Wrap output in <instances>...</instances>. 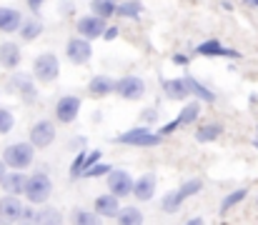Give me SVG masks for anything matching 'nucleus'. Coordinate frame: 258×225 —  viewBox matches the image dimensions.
Returning a JSON list of instances; mask_svg holds the SVG:
<instances>
[{
  "label": "nucleus",
  "mask_w": 258,
  "mask_h": 225,
  "mask_svg": "<svg viewBox=\"0 0 258 225\" xmlns=\"http://www.w3.org/2000/svg\"><path fill=\"white\" fill-rule=\"evenodd\" d=\"M161 140H163V135L161 133H153L146 125L131 128V130H125V133H120L115 138L118 145H133V148H156V145H161Z\"/></svg>",
  "instance_id": "1"
},
{
  "label": "nucleus",
  "mask_w": 258,
  "mask_h": 225,
  "mask_svg": "<svg viewBox=\"0 0 258 225\" xmlns=\"http://www.w3.org/2000/svg\"><path fill=\"white\" fill-rule=\"evenodd\" d=\"M53 193V180L45 175V173H33L28 180H25V198L30 205H43Z\"/></svg>",
  "instance_id": "2"
},
{
  "label": "nucleus",
  "mask_w": 258,
  "mask_h": 225,
  "mask_svg": "<svg viewBox=\"0 0 258 225\" xmlns=\"http://www.w3.org/2000/svg\"><path fill=\"white\" fill-rule=\"evenodd\" d=\"M201 188H203V180H198V178H193V180H185L178 190H173L168 193L166 198H163V203H161V208H163V213H175L188 198H193L196 193H201Z\"/></svg>",
  "instance_id": "3"
},
{
  "label": "nucleus",
  "mask_w": 258,
  "mask_h": 225,
  "mask_svg": "<svg viewBox=\"0 0 258 225\" xmlns=\"http://www.w3.org/2000/svg\"><path fill=\"white\" fill-rule=\"evenodd\" d=\"M60 75V60L55 53H40L33 60V78L40 83H53Z\"/></svg>",
  "instance_id": "4"
},
{
  "label": "nucleus",
  "mask_w": 258,
  "mask_h": 225,
  "mask_svg": "<svg viewBox=\"0 0 258 225\" xmlns=\"http://www.w3.org/2000/svg\"><path fill=\"white\" fill-rule=\"evenodd\" d=\"M33 155H35V148H33L30 140H28V143H13V145H8L3 160H5V165L13 168V170H25V168L33 163Z\"/></svg>",
  "instance_id": "5"
},
{
  "label": "nucleus",
  "mask_w": 258,
  "mask_h": 225,
  "mask_svg": "<svg viewBox=\"0 0 258 225\" xmlns=\"http://www.w3.org/2000/svg\"><path fill=\"white\" fill-rule=\"evenodd\" d=\"M113 93L123 100H141L146 95V80L138 75H123L120 80H115Z\"/></svg>",
  "instance_id": "6"
},
{
  "label": "nucleus",
  "mask_w": 258,
  "mask_h": 225,
  "mask_svg": "<svg viewBox=\"0 0 258 225\" xmlns=\"http://www.w3.org/2000/svg\"><path fill=\"white\" fill-rule=\"evenodd\" d=\"M198 115H201V103H198V100H193V103L183 105V110L178 113V118H173L171 123H166L158 133L166 138V135L175 133V130H178V128H183V125H193V123L198 120Z\"/></svg>",
  "instance_id": "7"
},
{
  "label": "nucleus",
  "mask_w": 258,
  "mask_h": 225,
  "mask_svg": "<svg viewBox=\"0 0 258 225\" xmlns=\"http://www.w3.org/2000/svg\"><path fill=\"white\" fill-rule=\"evenodd\" d=\"M93 55V48H90V40L83 38V35H76L68 40L66 45V58L73 63V65H86Z\"/></svg>",
  "instance_id": "8"
},
{
  "label": "nucleus",
  "mask_w": 258,
  "mask_h": 225,
  "mask_svg": "<svg viewBox=\"0 0 258 225\" xmlns=\"http://www.w3.org/2000/svg\"><path fill=\"white\" fill-rule=\"evenodd\" d=\"M81 98L78 95H63L58 103H55V120L58 123H63V125H68V123H73L76 118H78V113H81Z\"/></svg>",
  "instance_id": "9"
},
{
  "label": "nucleus",
  "mask_w": 258,
  "mask_h": 225,
  "mask_svg": "<svg viewBox=\"0 0 258 225\" xmlns=\"http://www.w3.org/2000/svg\"><path fill=\"white\" fill-rule=\"evenodd\" d=\"M53 140H55V125L50 120H38L30 128V145L33 148H50Z\"/></svg>",
  "instance_id": "10"
},
{
  "label": "nucleus",
  "mask_w": 258,
  "mask_h": 225,
  "mask_svg": "<svg viewBox=\"0 0 258 225\" xmlns=\"http://www.w3.org/2000/svg\"><path fill=\"white\" fill-rule=\"evenodd\" d=\"M103 30H105V18H100V15H95V13L78 18V23H76V33L83 35V38H88V40L100 38Z\"/></svg>",
  "instance_id": "11"
},
{
  "label": "nucleus",
  "mask_w": 258,
  "mask_h": 225,
  "mask_svg": "<svg viewBox=\"0 0 258 225\" xmlns=\"http://www.w3.org/2000/svg\"><path fill=\"white\" fill-rule=\"evenodd\" d=\"M108 178V190L115 195V198H128L133 193V178L125 173V170H113L105 175Z\"/></svg>",
  "instance_id": "12"
},
{
  "label": "nucleus",
  "mask_w": 258,
  "mask_h": 225,
  "mask_svg": "<svg viewBox=\"0 0 258 225\" xmlns=\"http://www.w3.org/2000/svg\"><path fill=\"white\" fill-rule=\"evenodd\" d=\"M196 55H203V58H241L238 50L226 48L218 40H203V43H198L196 45Z\"/></svg>",
  "instance_id": "13"
},
{
  "label": "nucleus",
  "mask_w": 258,
  "mask_h": 225,
  "mask_svg": "<svg viewBox=\"0 0 258 225\" xmlns=\"http://www.w3.org/2000/svg\"><path fill=\"white\" fill-rule=\"evenodd\" d=\"M156 175L153 173H146V175H141L138 180H133V193L131 195H136V200H141V203H146V200H151L153 195H156Z\"/></svg>",
  "instance_id": "14"
},
{
  "label": "nucleus",
  "mask_w": 258,
  "mask_h": 225,
  "mask_svg": "<svg viewBox=\"0 0 258 225\" xmlns=\"http://www.w3.org/2000/svg\"><path fill=\"white\" fill-rule=\"evenodd\" d=\"M23 203L18 200V195H5L3 200H0V220L3 223H15V220H20V215H23Z\"/></svg>",
  "instance_id": "15"
},
{
  "label": "nucleus",
  "mask_w": 258,
  "mask_h": 225,
  "mask_svg": "<svg viewBox=\"0 0 258 225\" xmlns=\"http://www.w3.org/2000/svg\"><path fill=\"white\" fill-rule=\"evenodd\" d=\"M120 198H115L113 193H105V195H98L95 198V213L103 215V218H115L118 210H120Z\"/></svg>",
  "instance_id": "16"
},
{
  "label": "nucleus",
  "mask_w": 258,
  "mask_h": 225,
  "mask_svg": "<svg viewBox=\"0 0 258 225\" xmlns=\"http://www.w3.org/2000/svg\"><path fill=\"white\" fill-rule=\"evenodd\" d=\"M23 60V50L15 45V43H3L0 45V65L8 68V70H15Z\"/></svg>",
  "instance_id": "17"
},
{
  "label": "nucleus",
  "mask_w": 258,
  "mask_h": 225,
  "mask_svg": "<svg viewBox=\"0 0 258 225\" xmlns=\"http://www.w3.org/2000/svg\"><path fill=\"white\" fill-rule=\"evenodd\" d=\"M113 88H115V80L108 78V75H95V78H90V83H88V93H90L93 98H105V95L113 93Z\"/></svg>",
  "instance_id": "18"
},
{
  "label": "nucleus",
  "mask_w": 258,
  "mask_h": 225,
  "mask_svg": "<svg viewBox=\"0 0 258 225\" xmlns=\"http://www.w3.org/2000/svg\"><path fill=\"white\" fill-rule=\"evenodd\" d=\"M23 23L20 10L15 8H0V33H15Z\"/></svg>",
  "instance_id": "19"
},
{
  "label": "nucleus",
  "mask_w": 258,
  "mask_h": 225,
  "mask_svg": "<svg viewBox=\"0 0 258 225\" xmlns=\"http://www.w3.org/2000/svg\"><path fill=\"white\" fill-rule=\"evenodd\" d=\"M25 175L20 170H13V173H5V178L0 180V185L10 193V195H23L25 193Z\"/></svg>",
  "instance_id": "20"
},
{
  "label": "nucleus",
  "mask_w": 258,
  "mask_h": 225,
  "mask_svg": "<svg viewBox=\"0 0 258 225\" xmlns=\"http://www.w3.org/2000/svg\"><path fill=\"white\" fill-rule=\"evenodd\" d=\"M10 88H15L20 95H23V100H35L38 98V90H35V85H33V80L28 78V75H15L13 80H10Z\"/></svg>",
  "instance_id": "21"
},
{
  "label": "nucleus",
  "mask_w": 258,
  "mask_h": 225,
  "mask_svg": "<svg viewBox=\"0 0 258 225\" xmlns=\"http://www.w3.org/2000/svg\"><path fill=\"white\" fill-rule=\"evenodd\" d=\"M185 85H188V93L196 95V100H201V103H213L216 100V93L208 90L203 83H198L193 75H185Z\"/></svg>",
  "instance_id": "22"
},
{
  "label": "nucleus",
  "mask_w": 258,
  "mask_h": 225,
  "mask_svg": "<svg viewBox=\"0 0 258 225\" xmlns=\"http://www.w3.org/2000/svg\"><path fill=\"white\" fill-rule=\"evenodd\" d=\"M223 130L226 128L221 123H203L201 128H196V140L198 143H213L223 135Z\"/></svg>",
  "instance_id": "23"
},
{
  "label": "nucleus",
  "mask_w": 258,
  "mask_h": 225,
  "mask_svg": "<svg viewBox=\"0 0 258 225\" xmlns=\"http://www.w3.org/2000/svg\"><path fill=\"white\" fill-rule=\"evenodd\" d=\"M246 198H248V188H238V190L228 193V195L221 200V208H218V213H221V215H228V213H231L236 205H241Z\"/></svg>",
  "instance_id": "24"
},
{
  "label": "nucleus",
  "mask_w": 258,
  "mask_h": 225,
  "mask_svg": "<svg viewBox=\"0 0 258 225\" xmlns=\"http://www.w3.org/2000/svg\"><path fill=\"white\" fill-rule=\"evenodd\" d=\"M163 90L171 100H183L188 98V85H185V78H175V80H163Z\"/></svg>",
  "instance_id": "25"
},
{
  "label": "nucleus",
  "mask_w": 258,
  "mask_h": 225,
  "mask_svg": "<svg viewBox=\"0 0 258 225\" xmlns=\"http://www.w3.org/2000/svg\"><path fill=\"white\" fill-rule=\"evenodd\" d=\"M18 33H20V38H23L25 43H30V40H35V38H40V35H43V23H40L38 18L23 20V23H20V28H18Z\"/></svg>",
  "instance_id": "26"
},
{
  "label": "nucleus",
  "mask_w": 258,
  "mask_h": 225,
  "mask_svg": "<svg viewBox=\"0 0 258 225\" xmlns=\"http://www.w3.org/2000/svg\"><path fill=\"white\" fill-rule=\"evenodd\" d=\"M143 13V3L141 0H125V3H118L115 5V15L118 18H138Z\"/></svg>",
  "instance_id": "27"
},
{
  "label": "nucleus",
  "mask_w": 258,
  "mask_h": 225,
  "mask_svg": "<svg viewBox=\"0 0 258 225\" xmlns=\"http://www.w3.org/2000/svg\"><path fill=\"white\" fill-rule=\"evenodd\" d=\"M115 218H118V223H123V225H141L143 223V213H141L138 208H120Z\"/></svg>",
  "instance_id": "28"
},
{
  "label": "nucleus",
  "mask_w": 258,
  "mask_h": 225,
  "mask_svg": "<svg viewBox=\"0 0 258 225\" xmlns=\"http://www.w3.org/2000/svg\"><path fill=\"white\" fill-rule=\"evenodd\" d=\"M98 213L95 210H83V208H76L73 213H71V223L76 225H95L98 223Z\"/></svg>",
  "instance_id": "29"
},
{
  "label": "nucleus",
  "mask_w": 258,
  "mask_h": 225,
  "mask_svg": "<svg viewBox=\"0 0 258 225\" xmlns=\"http://www.w3.org/2000/svg\"><path fill=\"white\" fill-rule=\"evenodd\" d=\"M93 13L108 20L110 15H115V0H93Z\"/></svg>",
  "instance_id": "30"
},
{
  "label": "nucleus",
  "mask_w": 258,
  "mask_h": 225,
  "mask_svg": "<svg viewBox=\"0 0 258 225\" xmlns=\"http://www.w3.org/2000/svg\"><path fill=\"white\" fill-rule=\"evenodd\" d=\"M63 218H60V213L55 210V208H43V210H38V215H35V223H48V225H55L60 223Z\"/></svg>",
  "instance_id": "31"
},
{
  "label": "nucleus",
  "mask_w": 258,
  "mask_h": 225,
  "mask_svg": "<svg viewBox=\"0 0 258 225\" xmlns=\"http://www.w3.org/2000/svg\"><path fill=\"white\" fill-rule=\"evenodd\" d=\"M86 158H88V150H78V155H76V160H73V165H71V178H73V180L83 175V170H86Z\"/></svg>",
  "instance_id": "32"
},
{
  "label": "nucleus",
  "mask_w": 258,
  "mask_h": 225,
  "mask_svg": "<svg viewBox=\"0 0 258 225\" xmlns=\"http://www.w3.org/2000/svg\"><path fill=\"white\" fill-rule=\"evenodd\" d=\"M108 173H110V165L103 163V160H98V163H93V165L88 168L81 178H100V175H108Z\"/></svg>",
  "instance_id": "33"
},
{
  "label": "nucleus",
  "mask_w": 258,
  "mask_h": 225,
  "mask_svg": "<svg viewBox=\"0 0 258 225\" xmlns=\"http://www.w3.org/2000/svg\"><path fill=\"white\" fill-rule=\"evenodd\" d=\"M13 125H15L13 113H10V110H5V108H0V135L10 133V130H13Z\"/></svg>",
  "instance_id": "34"
},
{
  "label": "nucleus",
  "mask_w": 258,
  "mask_h": 225,
  "mask_svg": "<svg viewBox=\"0 0 258 225\" xmlns=\"http://www.w3.org/2000/svg\"><path fill=\"white\" fill-rule=\"evenodd\" d=\"M100 38H105V40L118 38V28H115V25H105V30H103V35H100Z\"/></svg>",
  "instance_id": "35"
},
{
  "label": "nucleus",
  "mask_w": 258,
  "mask_h": 225,
  "mask_svg": "<svg viewBox=\"0 0 258 225\" xmlns=\"http://www.w3.org/2000/svg\"><path fill=\"white\" fill-rule=\"evenodd\" d=\"M43 3H45V0H28V8H30L33 13H38V10L43 8Z\"/></svg>",
  "instance_id": "36"
},
{
  "label": "nucleus",
  "mask_w": 258,
  "mask_h": 225,
  "mask_svg": "<svg viewBox=\"0 0 258 225\" xmlns=\"http://www.w3.org/2000/svg\"><path fill=\"white\" fill-rule=\"evenodd\" d=\"M173 63H175V65H185V63H188V58H185L183 53H175V55H173Z\"/></svg>",
  "instance_id": "37"
},
{
  "label": "nucleus",
  "mask_w": 258,
  "mask_h": 225,
  "mask_svg": "<svg viewBox=\"0 0 258 225\" xmlns=\"http://www.w3.org/2000/svg\"><path fill=\"white\" fill-rule=\"evenodd\" d=\"M156 115H158V113H153V110H148V113H143V118H146V120H153Z\"/></svg>",
  "instance_id": "38"
},
{
  "label": "nucleus",
  "mask_w": 258,
  "mask_h": 225,
  "mask_svg": "<svg viewBox=\"0 0 258 225\" xmlns=\"http://www.w3.org/2000/svg\"><path fill=\"white\" fill-rule=\"evenodd\" d=\"M203 223V218H190V220H188V225H201Z\"/></svg>",
  "instance_id": "39"
},
{
  "label": "nucleus",
  "mask_w": 258,
  "mask_h": 225,
  "mask_svg": "<svg viewBox=\"0 0 258 225\" xmlns=\"http://www.w3.org/2000/svg\"><path fill=\"white\" fill-rule=\"evenodd\" d=\"M5 178V160H0V180Z\"/></svg>",
  "instance_id": "40"
},
{
  "label": "nucleus",
  "mask_w": 258,
  "mask_h": 225,
  "mask_svg": "<svg viewBox=\"0 0 258 225\" xmlns=\"http://www.w3.org/2000/svg\"><path fill=\"white\" fill-rule=\"evenodd\" d=\"M246 5H251V8H258V0H243Z\"/></svg>",
  "instance_id": "41"
},
{
  "label": "nucleus",
  "mask_w": 258,
  "mask_h": 225,
  "mask_svg": "<svg viewBox=\"0 0 258 225\" xmlns=\"http://www.w3.org/2000/svg\"><path fill=\"white\" fill-rule=\"evenodd\" d=\"M256 203H258V198H256Z\"/></svg>",
  "instance_id": "42"
}]
</instances>
